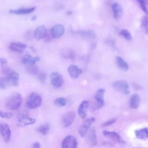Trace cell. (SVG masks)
Returning <instances> with one entry per match:
<instances>
[{
  "instance_id": "8992f818",
  "label": "cell",
  "mask_w": 148,
  "mask_h": 148,
  "mask_svg": "<svg viewBox=\"0 0 148 148\" xmlns=\"http://www.w3.org/2000/svg\"><path fill=\"white\" fill-rule=\"evenodd\" d=\"M105 90L101 88L98 89L94 94V98L96 101V108L95 109L102 108L104 105V94Z\"/></svg>"
},
{
  "instance_id": "cb8c5ba5",
  "label": "cell",
  "mask_w": 148,
  "mask_h": 148,
  "mask_svg": "<svg viewBox=\"0 0 148 148\" xmlns=\"http://www.w3.org/2000/svg\"><path fill=\"white\" fill-rule=\"evenodd\" d=\"M116 62L117 65L123 71H127L129 66L128 63L124 61L121 57L117 56L116 57Z\"/></svg>"
},
{
  "instance_id": "f546056e",
  "label": "cell",
  "mask_w": 148,
  "mask_h": 148,
  "mask_svg": "<svg viewBox=\"0 0 148 148\" xmlns=\"http://www.w3.org/2000/svg\"><path fill=\"white\" fill-rule=\"evenodd\" d=\"M54 103L57 106H64L66 104V100L65 98L60 97L56 99L54 101Z\"/></svg>"
},
{
  "instance_id": "ba28073f",
  "label": "cell",
  "mask_w": 148,
  "mask_h": 148,
  "mask_svg": "<svg viewBox=\"0 0 148 148\" xmlns=\"http://www.w3.org/2000/svg\"><path fill=\"white\" fill-rule=\"evenodd\" d=\"M5 80L6 84H9L13 86H18L19 74L16 71H10L6 77Z\"/></svg>"
},
{
  "instance_id": "ffe728a7",
  "label": "cell",
  "mask_w": 148,
  "mask_h": 148,
  "mask_svg": "<svg viewBox=\"0 0 148 148\" xmlns=\"http://www.w3.org/2000/svg\"><path fill=\"white\" fill-rule=\"evenodd\" d=\"M140 97L137 94H134L131 95L130 99V106L131 108L136 109L140 105Z\"/></svg>"
},
{
  "instance_id": "f1b7e54d",
  "label": "cell",
  "mask_w": 148,
  "mask_h": 148,
  "mask_svg": "<svg viewBox=\"0 0 148 148\" xmlns=\"http://www.w3.org/2000/svg\"><path fill=\"white\" fill-rule=\"evenodd\" d=\"M119 35L123 36L127 40H131L132 39V35L130 31L126 29H123L121 30L119 32Z\"/></svg>"
},
{
  "instance_id": "836d02e7",
  "label": "cell",
  "mask_w": 148,
  "mask_h": 148,
  "mask_svg": "<svg viewBox=\"0 0 148 148\" xmlns=\"http://www.w3.org/2000/svg\"><path fill=\"white\" fill-rule=\"evenodd\" d=\"M6 82L5 78H0V88L5 89L6 88Z\"/></svg>"
},
{
  "instance_id": "83f0119b",
  "label": "cell",
  "mask_w": 148,
  "mask_h": 148,
  "mask_svg": "<svg viewBox=\"0 0 148 148\" xmlns=\"http://www.w3.org/2000/svg\"><path fill=\"white\" fill-rule=\"evenodd\" d=\"M141 29L146 34H148V16H144L141 21Z\"/></svg>"
},
{
  "instance_id": "4fadbf2b",
  "label": "cell",
  "mask_w": 148,
  "mask_h": 148,
  "mask_svg": "<svg viewBox=\"0 0 148 148\" xmlns=\"http://www.w3.org/2000/svg\"><path fill=\"white\" fill-rule=\"evenodd\" d=\"M88 106V101H83L79 106L78 108V115L79 116L84 119L86 118L87 115V110Z\"/></svg>"
},
{
  "instance_id": "74e56055",
  "label": "cell",
  "mask_w": 148,
  "mask_h": 148,
  "mask_svg": "<svg viewBox=\"0 0 148 148\" xmlns=\"http://www.w3.org/2000/svg\"><path fill=\"white\" fill-rule=\"evenodd\" d=\"M137 1H142V2H144L146 5H148V0H137Z\"/></svg>"
},
{
  "instance_id": "d590c367",
  "label": "cell",
  "mask_w": 148,
  "mask_h": 148,
  "mask_svg": "<svg viewBox=\"0 0 148 148\" xmlns=\"http://www.w3.org/2000/svg\"><path fill=\"white\" fill-rule=\"evenodd\" d=\"M7 60L5 58H0V64H1L2 66L3 65H5L7 64Z\"/></svg>"
},
{
  "instance_id": "44dd1931",
  "label": "cell",
  "mask_w": 148,
  "mask_h": 148,
  "mask_svg": "<svg viewBox=\"0 0 148 148\" xmlns=\"http://www.w3.org/2000/svg\"><path fill=\"white\" fill-rule=\"evenodd\" d=\"M35 9V7H31L29 8H21L18 9H11L9 13L14 14H26L32 13Z\"/></svg>"
},
{
  "instance_id": "8d00e7d4",
  "label": "cell",
  "mask_w": 148,
  "mask_h": 148,
  "mask_svg": "<svg viewBox=\"0 0 148 148\" xmlns=\"http://www.w3.org/2000/svg\"><path fill=\"white\" fill-rule=\"evenodd\" d=\"M40 144L39 142H35L32 145V147L34 148H39L40 147Z\"/></svg>"
},
{
  "instance_id": "7a4b0ae2",
  "label": "cell",
  "mask_w": 148,
  "mask_h": 148,
  "mask_svg": "<svg viewBox=\"0 0 148 148\" xmlns=\"http://www.w3.org/2000/svg\"><path fill=\"white\" fill-rule=\"evenodd\" d=\"M42 103L41 96L36 92L31 93L27 99V105L29 109H36L41 105Z\"/></svg>"
},
{
  "instance_id": "2e32d148",
  "label": "cell",
  "mask_w": 148,
  "mask_h": 148,
  "mask_svg": "<svg viewBox=\"0 0 148 148\" xmlns=\"http://www.w3.org/2000/svg\"><path fill=\"white\" fill-rule=\"evenodd\" d=\"M102 132L105 136L112 139V140H113L115 142L120 143L121 142V138L120 136L116 132L103 130Z\"/></svg>"
},
{
  "instance_id": "1f68e13d",
  "label": "cell",
  "mask_w": 148,
  "mask_h": 148,
  "mask_svg": "<svg viewBox=\"0 0 148 148\" xmlns=\"http://www.w3.org/2000/svg\"><path fill=\"white\" fill-rule=\"evenodd\" d=\"M38 75V79L42 83H44L46 80V77H47V75L46 74L43 72H38L37 74Z\"/></svg>"
},
{
  "instance_id": "4dcf8cb0",
  "label": "cell",
  "mask_w": 148,
  "mask_h": 148,
  "mask_svg": "<svg viewBox=\"0 0 148 148\" xmlns=\"http://www.w3.org/2000/svg\"><path fill=\"white\" fill-rule=\"evenodd\" d=\"M62 56L66 58H72L74 56V53L72 50H66L65 51H62Z\"/></svg>"
},
{
  "instance_id": "30bf717a",
  "label": "cell",
  "mask_w": 148,
  "mask_h": 148,
  "mask_svg": "<svg viewBox=\"0 0 148 148\" xmlns=\"http://www.w3.org/2000/svg\"><path fill=\"white\" fill-rule=\"evenodd\" d=\"M36 120L35 119L29 117L27 115H24L19 117L17 125L19 127H24V126L34 124L36 123Z\"/></svg>"
},
{
  "instance_id": "f35d334b",
  "label": "cell",
  "mask_w": 148,
  "mask_h": 148,
  "mask_svg": "<svg viewBox=\"0 0 148 148\" xmlns=\"http://www.w3.org/2000/svg\"><path fill=\"white\" fill-rule=\"evenodd\" d=\"M36 16H33V17H32V18H31V20H35V19H36Z\"/></svg>"
},
{
  "instance_id": "9c48e42d",
  "label": "cell",
  "mask_w": 148,
  "mask_h": 148,
  "mask_svg": "<svg viewBox=\"0 0 148 148\" xmlns=\"http://www.w3.org/2000/svg\"><path fill=\"white\" fill-rule=\"evenodd\" d=\"M0 134L6 143L9 142L11 137V130L9 126L6 123L0 124Z\"/></svg>"
},
{
  "instance_id": "d6986e66",
  "label": "cell",
  "mask_w": 148,
  "mask_h": 148,
  "mask_svg": "<svg viewBox=\"0 0 148 148\" xmlns=\"http://www.w3.org/2000/svg\"><path fill=\"white\" fill-rule=\"evenodd\" d=\"M26 47L27 46L25 44L16 42L11 43L9 46V49L17 53H23L25 50Z\"/></svg>"
},
{
  "instance_id": "7c38bea8",
  "label": "cell",
  "mask_w": 148,
  "mask_h": 148,
  "mask_svg": "<svg viewBox=\"0 0 148 148\" xmlns=\"http://www.w3.org/2000/svg\"><path fill=\"white\" fill-rule=\"evenodd\" d=\"M51 84L56 87H60L63 84V78L58 72H53L50 76Z\"/></svg>"
},
{
  "instance_id": "7402d4cb",
  "label": "cell",
  "mask_w": 148,
  "mask_h": 148,
  "mask_svg": "<svg viewBox=\"0 0 148 148\" xmlns=\"http://www.w3.org/2000/svg\"><path fill=\"white\" fill-rule=\"evenodd\" d=\"M40 60L39 57H32L30 55H25L22 59V63L25 65L35 64Z\"/></svg>"
},
{
  "instance_id": "52a82bcc",
  "label": "cell",
  "mask_w": 148,
  "mask_h": 148,
  "mask_svg": "<svg viewBox=\"0 0 148 148\" xmlns=\"http://www.w3.org/2000/svg\"><path fill=\"white\" fill-rule=\"evenodd\" d=\"M77 146V141L76 138L72 135L66 136L61 143L62 148H75Z\"/></svg>"
},
{
  "instance_id": "484cf974",
  "label": "cell",
  "mask_w": 148,
  "mask_h": 148,
  "mask_svg": "<svg viewBox=\"0 0 148 148\" xmlns=\"http://www.w3.org/2000/svg\"><path fill=\"white\" fill-rule=\"evenodd\" d=\"M50 130V125L49 124L47 123H45V124H43L41 125H40L38 128H37V131L40 133L41 134H42L43 135H46L48 134L49 131Z\"/></svg>"
},
{
  "instance_id": "e575fe53",
  "label": "cell",
  "mask_w": 148,
  "mask_h": 148,
  "mask_svg": "<svg viewBox=\"0 0 148 148\" xmlns=\"http://www.w3.org/2000/svg\"><path fill=\"white\" fill-rule=\"evenodd\" d=\"M116 122V119H111L109 120H108L107 121H106L105 123H104L102 124L103 127H106V126H109L110 125L112 124H113V123H114Z\"/></svg>"
},
{
  "instance_id": "6da1fadb",
  "label": "cell",
  "mask_w": 148,
  "mask_h": 148,
  "mask_svg": "<svg viewBox=\"0 0 148 148\" xmlns=\"http://www.w3.org/2000/svg\"><path fill=\"white\" fill-rule=\"evenodd\" d=\"M22 103V97L20 94L16 92L13 94L6 102V107L10 110L18 109Z\"/></svg>"
},
{
  "instance_id": "9a60e30c",
  "label": "cell",
  "mask_w": 148,
  "mask_h": 148,
  "mask_svg": "<svg viewBox=\"0 0 148 148\" xmlns=\"http://www.w3.org/2000/svg\"><path fill=\"white\" fill-rule=\"evenodd\" d=\"M112 9L114 18L116 20L120 18L123 14V8L121 6L119 3L115 2L112 4Z\"/></svg>"
},
{
  "instance_id": "277c9868",
  "label": "cell",
  "mask_w": 148,
  "mask_h": 148,
  "mask_svg": "<svg viewBox=\"0 0 148 148\" xmlns=\"http://www.w3.org/2000/svg\"><path fill=\"white\" fill-rule=\"evenodd\" d=\"M95 119L94 117H91L87 119L83 122L79 130V133L82 137H84L87 135L90 126L95 121Z\"/></svg>"
},
{
  "instance_id": "5b68a950",
  "label": "cell",
  "mask_w": 148,
  "mask_h": 148,
  "mask_svg": "<svg viewBox=\"0 0 148 148\" xmlns=\"http://www.w3.org/2000/svg\"><path fill=\"white\" fill-rule=\"evenodd\" d=\"M75 118V113L73 111H69L65 113L62 117L61 124L64 127H68L73 122Z\"/></svg>"
},
{
  "instance_id": "8fae6325",
  "label": "cell",
  "mask_w": 148,
  "mask_h": 148,
  "mask_svg": "<svg viewBox=\"0 0 148 148\" xmlns=\"http://www.w3.org/2000/svg\"><path fill=\"white\" fill-rule=\"evenodd\" d=\"M65 32V28L62 24H56L51 29V35L53 38H60Z\"/></svg>"
},
{
  "instance_id": "3957f363",
  "label": "cell",
  "mask_w": 148,
  "mask_h": 148,
  "mask_svg": "<svg viewBox=\"0 0 148 148\" xmlns=\"http://www.w3.org/2000/svg\"><path fill=\"white\" fill-rule=\"evenodd\" d=\"M113 88L121 93L127 95L130 93V87L128 83L125 80H117L112 84Z\"/></svg>"
},
{
  "instance_id": "d4e9b609",
  "label": "cell",
  "mask_w": 148,
  "mask_h": 148,
  "mask_svg": "<svg viewBox=\"0 0 148 148\" xmlns=\"http://www.w3.org/2000/svg\"><path fill=\"white\" fill-rule=\"evenodd\" d=\"M135 135L139 139H148V128H143L135 131Z\"/></svg>"
},
{
  "instance_id": "d6a6232c",
  "label": "cell",
  "mask_w": 148,
  "mask_h": 148,
  "mask_svg": "<svg viewBox=\"0 0 148 148\" xmlns=\"http://www.w3.org/2000/svg\"><path fill=\"white\" fill-rule=\"evenodd\" d=\"M13 116V114L10 112H5L0 111V117L5 119H10Z\"/></svg>"
},
{
  "instance_id": "4316f807",
  "label": "cell",
  "mask_w": 148,
  "mask_h": 148,
  "mask_svg": "<svg viewBox=\"0 0 148 148\" xmlns=\"http://www.w3.org/2000/svg\"><path fill=\"white\" fill-rule=\"evenodd\" d=\"M26 71L27 73L31 75H36L38 73V67L35 64L27 65Z\"/></svg>"
},
{
  "instance_id": "5bb4252c",
  "label": "cell",
  "mask_w": 148,
  "mask_h": 148,
  "mask_svg": "<svg viewBox=\"0 0 148 148\" xmlns=\"http://www.w3.org/2000/svg\"><path fill=\"white\" fill-rule=\"evenodd\" d=\"M68 71L71 77L74 79H76L79 77L82 72V69L80 68H79L77 66L75 65H70L68 67Z\"/></svg>"
},
{
  "instance_id": "603a6c76",
  "label": "cell",
  "mask_w": 148,
  "mask_h": 148,
  "mask_svg": "<svg viewBox=\"0 0 148 148\" xmlns=\"http://www.w3.org/2000/svg\"><path fill=\"white\" fill-rule=\"evenodd\" d=\"M87 139H88V143L91 146H95L97 145V138L95 130L94 128H92L90 129L88 134Z\"/></svg>"
},
{
  "instance_id": "ab89813d",
  "label": "cell",
  "mask_w": 148,
  "mask_h": 148,
  "mask_svg": "<svg viewBox=\"0 0 148 148\" xmlns=\"http://www.w3.org/2000/svg\"><path fill=\"white\" fill-rule=\"evenodd\" d=\"M67 14H72V12L69 11V12H67Z\"/></svg>"
},
{
  "instance_id": "ac0fdd59",
  "label": "cell",
  "mask_w": 148,
  "mask_h": 148,
  "mask_svg": "<svg viewBox=\"0 0 148 148\" xmlns=\"http://www.w3.org/2000/svg\"><path fill=\"white\" fill-rule=\"evenodd\" d=\"M76 33L82 38L88 40H92L96 38L95 33L92 30H82L77 31Z\"/></svg>"
},
{
  "instance_id": "e0dca14e",
  "label": "cell",
  "mask_w": 148,
  "mask_h": 148,
  "mask_svg": "<svg viewBox=\"0 0 148 148\" xmlns=\"http://www.w3.org/2000/svg\"><path fill=\"white\" fill-rule=\"evenodd\" d=\"M47 29L44 25L38 27L34 31V36L38 40L44 38L47 35Z\"/></svg>"
}]
</instances>
